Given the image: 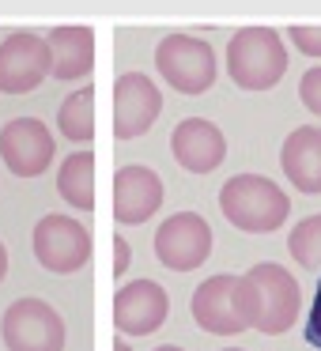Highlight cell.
I'll use <instances>...</instances> for the list:
<instances>
[{
	"label": "cell",
	"instance_id": "cb8c5ba5",
	"mask_svg": "<svg viewBox=\"0 0 321 351\" xmlns=\"http://www.w3.org/2000/svg\"><path fill=\"white\" fill-rule=\"evenodd\" d=\"M4 276H8V250L0 242V283H4Z\"/></svg>",
	"mask_w": 321,
	"mask_h": 351
},
{
	"label": "cell",
	"instance_id": "8992f818",
	"mask_svg": "<svg viewBox=\"0 0 321 351\" xmlns=\"http://www.w3.org/2000/svg\"><path fill=\"white\" fill-rule=\"evenodd\" d=\"M155 69L174 91L182 95H204L215 84V49L204 38L193 34H167L155 46Z\"/></svg>",
	"mask_w": 321,
	"mask_h": 351
},
{
	"label": "cell",
	"instance_id": "4fadbf2b",
	"mask_svg": "<svg viewBox=\"0 0 321 351\" xmlns=\"http://www.w3.org/2000/svg\"><path fill=\"white\" fill-rule=\"evenodd\" d=\"M163 208V178L152 167L129 162L114 174V219L121 227H140Z\"/></svg>",
	"mask_w": 321,
	"mask_h": 351
},
{
	"label": "cell",
	"instance_id": "7402d4cb",
	"mask_svg": "<svg viewBox=\"0 0 321 351\" xmlns=\"http://www.w3.org/2000/svg\"><path fill=\"white\" fill-rule=\"evenodd\" d=\"M306 343L321 351V280L313 287V302H310V317H306Z\"/></svg>",
	"mask_w": 321,
	"mask_h": 351
},
{
	"label": "cell",
	"instance_id": "277c9868",
	"mask_svg": "<svg viewBox=\"0 0 321 351\" xmlns=\"http://www.w3.org/2000/svg\"><path fill=\"white\" fill-rule=\"evenodd\" d=\"M0 340L8 351H64L69 328L46 298H16L0 317Z\"/></svg>",
	"mask_w": 321,
	"mask_h": 351
},
{
	"label": "cell",
	"instance_id": "6da1fadb",
	"mask_svg": "<svg viewBox=\"0 0 321 351\" xmlns=\"http://www.w3.org/2000/svg\"><path fill=\"white\" fill-rule=\"evenodd\" d=\"M219 212L235 230L246 234H272L287 223L291 200L272 178L265 174H235L219 189Z\"/></svg>",
	"mask_w": 321,
	"mask_h": 351
},
{
	"label": "cell",
	"instance_id": "7a4b0ae2",
	"mask_svg": "<svg viewBox=\"0 0 321 351\" xmlns=\"http://www.w3.org/2000/svg\"><path fill=\"white\" fill-rule=\"evenodd\" d=\"M189 313H193V321L212 336L246 332V328H253V321H257L253 283L246 280V276H230V272L208 276V280L193 291Z\"/></svg>",
	"mask_w": 321,
	"mask_h": 351
},
{
	"label": "cell",
	"instance_id": "ffe728a7",
	"mask_svg": "<svg viewBox=\"0 0 321 351\" xmlns=\"http://www.w3.org/2000/svg\"><path fill=\"white\" fill-rule=\"evenodd\" d=\"M298 99H302V106L310 110L313 117H321V64L310 72H302V80H298Z\"/></svg>",
	"mask_w": 321,
	"mask_h": 351
},
{
	"label": "cell",
	"instance_id": "d6986e66",
	"mask_svg": "<svg viewBox=\"0 0 321 351\" xmlns=\"http://www.w3.org/2000/svg\"><path fill=\"white\" fill-rule=\"evenodd\" d=\"M287 253L310 272L321 268V212L295 223V230L287 234Z\"/></svg>",
	"mask_w": 321,
	"mask_h": 351
},
{
	"label": "cell",
	"instance_id": "9a60e30c",
	"mask_svg": "<svg viewBox=\"0 0 321 351\" xmlns=\"http://www.w3.org/2000/svg\"><path fill=\"white\" fill-rule=\"evenodd\" d=\"M280 167L298 193H321V125H298L280 147Z\"/></svg>",
	"mask_w": 321,
	"mask_h": 351
},
{
	"label": "cell",
	"instance_id": "ba28073f",
	"mask_svg": "<svg viewBox=\"0 0 321 351\" xmlns=\"http://www.w3.org/2000/svg\"><path fill=\"white\" fill-rule=\"evenodd\" d=\"M212 253V227L197 212H174L155 230V257L170 272H193Z\"/></svg>",
	"mask_w": 321,
	"mask_h": 351
},
{
	"label": "cell",
	"instance_id": "7c38bea8",
	"mask_svg": "<svg viewBox=\"0 0 321 351\" xmlns=\"http://www.w3.org/2000/svg\"><path fill=\"white\" fill-rule=\"evenodd\" d=\"M170 313V295L155 280H132L114 295V328L121 336H152Z\"/></svg>",
	"mask_w": 321,
	"mask_h": 351
},
{
	"label": "cell",
	"instance_id": "44dd1931",
	"mask_svg": "<svg viewBox=\"0 0 321 351\" xmlns=\"http://www.w3.org/2000/svg\"><path fill=\"white\" fill-rule=\"evenodd\" d=\"M291 42H295L298 53L306 57H321V27H291Z\"/></svg>",
	"mask_w": 321,
	"mask_h": 351
},
{
	"label": "cell",
	"instance_id": "4316f807",
	"mask_svg": "<svg viewBox=\"0 0 321 351\" xmlns=\"http://www.w3.org/2000/svg\"><path fill=\"white\" fill-rule=\"evenodd\" d=\"M223 351H242V348H223Z\"/></svg>",
	"mask_w": 321,
	"mask_h": 351
},
{
	"label": "cell",
	"instance_id": "30bf717a",
	"mask_svg": "<svg viewBox=\"0 0 321 351\" xmlns=\"http://www.w3.org/2000/svg\"><path fill=\"white\" fill-rule=\"evenodd\" d=\"M163 114V95L155 87V80H147L144 72H125L114 80V140H136L155 125V117Z\"/></svg>",
	"mask_w": 321,
	"mask_h": 351
},
{
	"label": "cell",
	"instance_id": "52a82bcc",
	"mask_svg": "<svg viewBox=\"0 0 321 351\" xmlns=\"http://www.w3.org/2000/svg\"><path fill=\"white\" fill-rule=\"evenodd\" d=\"M31 245H34V257H38L42 268H49L57 276H72L80 268H87L95 238L80 219L54 212V215H42L38 219V227L31 234Z\"/></svg>",
	"mask_w": 321,
	"mask_h": 351
},
{
	"label": "cell",
	"instance_id": "3957f363",
	"mask_svg": "<svg viewBox=\"0 0 321 351\" xmlns=\"http://www.w3.org/2000/svg\"><path fill=\"white\" fill-rule=\"evenodd\" d=\"M287 72V46L272 27H242L227 42V76L242 91H272Z\"/></svg>",
	"mask_w": 321,
	"mask_h": 351
},
{
	"label": "cell",
	"instance_id": "d4e9b609",
	"mask_svg": "<svg viewBox=\"0 0 321 351\" xmlns=\"http://www.w3.org/2000/svg\"><path fill=\"white\" fill-rule=\"evenodd\" d=\"M110 351H132V348H129V343L121 340V336H117V340H114V348H110Z\"/></svg>",
	"mask_w": 321,
	"mask_h": 351
},
{
	"label": "cell",
	"instance_id": "e0dca14e",
	"mask_svg": "<svg viewBox=\"0 0 321 351\" xmlns=\"http://www.w3.org/2000/svg\"><path fill=\"white\" fill-rule=\"evenodd\" d=\"M57 193L76 212H95V152L80 147L57 170Z\"/></svg>",
	"mask_w": 321,
	"mask_h": 351
},
{
	"label": "cell",
	"instance_id": "5b68a950",
	"mask_svg": "<svg viewBox=\"0 0 321 351\" xmlns=\"http://www.w3.org/2000/svg\"><path fill=\"white\" fill-rule=\"evenodd\" d=\"M246 280L253 283V295H257L253 328L265 336H283L298 321V310H302V291H298L295 276L276 261H261L246 272Z\"/></svg>",
	"mask_w": 321,
	"mask_h": 351
},
{
	"label": "cell",
	"instance_id": "ac0fdd59",
	"mask_svg": "<svg viewBox=\"0 0 321 351\" xmlns=\"http://www.w3.org/2000/svg\"><path fill=\"white\" fill-rule=\"evenodd\" d=\"M57 129H61L64 140L87 147L95 140V87L84 84L80 91H72L69 99L57 110Z\"/></svg>",
	"mask_w": 321,
	"mask_h": 351
},
{
	"label": "cell",
	"instance_id": "603a6c76",
	"mask_svg": "<svg viewBox=\"0 0 321 351\" xmlns=\"http://www.w3.org/2000/svg\"><path fill=\"white\" fill-rule=\"evenodd\" d=\"M132 265V245L125 242V234H114V276H125V268Z\"/></svg>",
	"mask_w": 321,
	"mask_h": 351
},
{
	"label": "cell",
	"instance_id": "9c48e42d",
	"mask_svg": "<svg viewBox=\"0 0 321 351\" xmlns=\"http://www.w3.org/2000/svg\"><path fill=\"white\" fill-rule=\"evenodd\" d=\"M57 140L38 117H12L0 129V162L16 178H38L54 167Z\"/></svg>",
	"mask_w": 321,
	"mask_h": 351
},
{
	"label": "cell",
	"instance_id": "5bb4252c",
	"mask_svg": "<svg viewBox=\"0 0 321 351\" xmlns=\"http://www.w3.org/2000/svg\"><path fill=\"white\" fill-rule=\"evenodd\" d=\"M170 155L189 174H212L227 159V136L204 117H185L170 132Z\"/></svg>",
	"mask_w": 321,
	"mask_h": 351
},
{
	"label": "cell",
	"instance_id": "484cf974",
	"mask_svg": "<svg viewBox=\"0 0 321 351\" xmlns=\"http://www.w3.org/2000/svg\"><path fill=\"white\" fill-rule=\"evenodd\" d=\"M155 351H185V348H178V343H163V348H155Z\"/></svg>",
	"mask_w": 321,
	"mask_h": 351
},
{
	"label": "cell",
	"instance_id": "8fae6325",
	"mask_svg": "<svg viewBox=\"0 0 321 351\" xmlns=\"http://www.w3.org/2000/svg\"><path fill=\"white\" fill-rule=\"evenodd\" d=\"M49 76L46 38L34 31H12L0 42V95H27Z\"/></svg>",
	"mask_w": 321,
	"mask_h": 351
},
{
	"label": "cell",
	"instance_id": "2e32d148",
	"mask_svg": "<svg viewBox=\"0 0 321 351\" xmlns=\"http://www.w3.org/2000/svg\"><path fill=\"white\" fill-rule=\"evenodd\" d=\"M49 76L54 80H84L95 69V31L91 27H54L46 38Z\"/></svg>",
	"mask_w": 321,
	"mask_h": 351
}]
</instances>
